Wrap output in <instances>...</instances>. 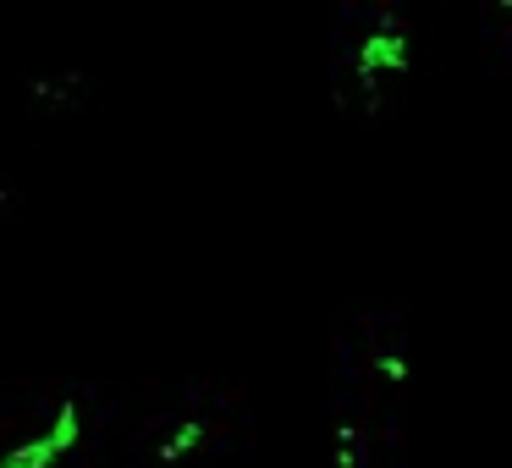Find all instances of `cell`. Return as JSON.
Wrapping results in <instances>:
<instances>
[{"label":"cell","instance_id":"obj_2","mask_svg":"<svg viewBox=\"0 0 512 468\" xmlns=\"http://www.w3.org/2000/svg\"><path fill=\"white\" fill-rule=\"evenodd\" d=\"M507 17H512V0H507Z\"/></svg>","mask_w":512,"mask_h":468},{"label":"cell","instance_id":"obj_1","mask_svg":"<svg viewBox=\"0 0 512 468\" xmlns=\"http://www.w3.org/2000/svg\"><path fill=\"white\" fill-rule=\"evenodd\" d=\"M408 67V39L402 34H375L364 50V78L375 83V72H402Z\"/></svg>","mask_w":512,"mask_h":468}]
</instances>
